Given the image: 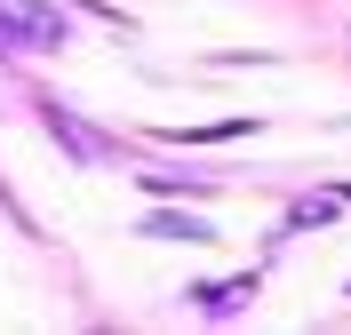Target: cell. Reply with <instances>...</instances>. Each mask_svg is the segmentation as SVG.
Instances as JSON below:
<instances>
[{
  "instance_id": "1",
  "label": "cell",
  "mask_w": 351,
  "mask_h": 335,
  "mask_svg": "<svg viewBox=\"0 0 351 335\" xmlns=\"http://www.w3.org/2000/svg\"><path fill=\"white\" fill-rule=\"evenodd\" d=\"M0 48H64V16L48 0H0Z\"/></svg>"
},
{
  "instance_id": "4",
  "label": "cell",
  "mask_w": 351,
  "mask_h": 335,
  "mask_svg": "<svg viewBox=\"0 0 351 335\" xmlns=\"http://www.w3.org/2000/svg\"><path fill=\"white\" fill-rule=\"evenodd\" d=\"M287 223H295V232H311V223H335V200H328V192H319V200H295V216H287Z\"/></svg>"
},
{
  "instance_id": "3",
  "label": "cell",
  "mask_w": 351,
  "mask_h": 335,
  "mask_svg": "<svg viewBox=\"0 0 351 335\" xmlns=\"http://www.w3.org/2000/svg\"><path fill=\"white\" fill-rule=\"evenodd\" d=\"M40 120H48V128H56V144H64V152H72V160H96V152H104V144H96V136H88V128H80V120H72V112H56V104H48V112H40Z\"/></svg>"
},
{
  "instance_id": "2",
  "label": "cell",
  "mask_w": 351,
  "mask_h": 335,
  "mask_svg": "<svg viewBox=\"0 0 351 335\" xmlns=\"http://www.w3.org/2000/svg\"><path fill=\"white\" fill-rule=\"evenodd\" d=\"M136 232H144V240H192V247H208V240H216V223H208V216H176V208H152V216H136Z\"/></svg>"
}]
</instances>
